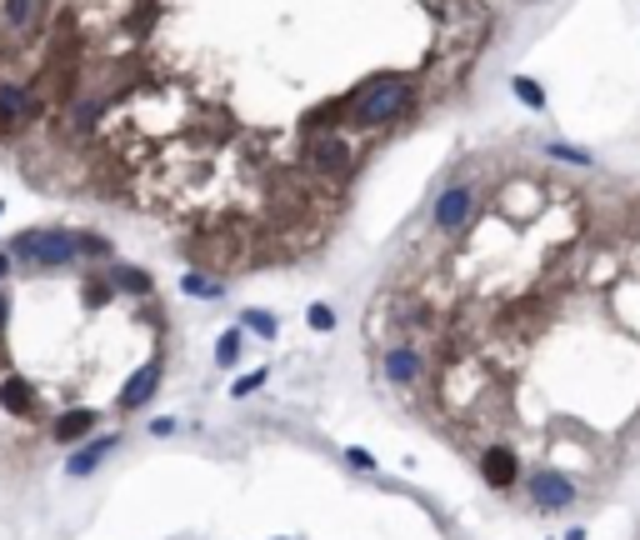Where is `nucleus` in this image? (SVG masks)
Returning a JSON list of instances; mask_svg holds the SVG:
<instances>
[{
	"mask_svg": "<svg viewBox=\"0 0 640 540\" xmlns=\"http://www.w3.org/2000/svg\"><path fill=\"white\" fill-rule=\"evenodd\" d=\"M5 256L21 260V265L35 270H60L80 260V236L76 230H21V236L5 246Z\"/></svg>",
	"mask_w": 640,
	"mask_h": 540,
	"instance_id": "1",
	"label": "nucleus"
},
{
	"mask_svg": "<svg viewBox=\"0 0 640 540\" xmlns=\"http://www.w3.org/2000/svg\"><path fill=\"white\" fill-rule=\"evenodd\" d=\"M405 106H411V86H405L401 76H380V80H370V86L360 90L356 120L360 126H385V120H395Z\"/></svg>",
	"mask_w": 640,
	"mask_h": 540,
	"instance_id": "2",
	"label": "nucleus"
},
{
	"mask_svg": "<svg viewBox=\"0 0 640 540\" xmlns=\"http://www.w3.org/2000/svg\"><path fill=\"white\" fill-rule=\"evenodd\" d=\"M525 496H531L541 510H565V506H575V486L561 476V470H545V465L525 476Z\"/></svg>",
	"mask_w": 640,
	"mask_h": 540,
	"instance_id": "3",
	"label": "nucleus"
},
{
	"mask_svg": "<svg viewBox=\"0 0 640 540\" xmlns=\"http://www.w3.org/2000/svg\"><path fill=\"white\" fill-rule=\"evenodd\" d=\"M470 210H476V191L470 185H445L435 195V226L441 230H460L470 220Z\"/></svg>",
	"mask_w": 640,
	"mask_h": 540,
	"instance_id": "4",
	"label": "nucleus"
},
{
	"mask_svg": "<svg viewBox=\"0 0 640 540\" xmlns=\"http://www.w3.org/2000/svg\"><path fill=\"white\" fill-rule=\"evenodd\" d=\"M480 476H486L490 490H510L521 486V455L510 451V445H490L486 455H480Z\"/></svg>",
	"mask_w": 640,
	"mask_h": 540,
	"instance_id": "5",
	"label": "nucleus"
},
{
	"mask_svg": "<svg viewBox=\"0 0 640 540\" xmlns=\"http://www.w3.org/2000/svg\"><path fill=\"white\" fill-rule=\"evenodd\" d=\"M161 390V360H151V366H141L131 380H125V390H120V411H141L145 400Z\"/></svg>",
	"mask_w": 640,
	"mask_h": 540,
	"instance_id": "6",
	"label": "nucleus"
},
{
	"mask_svg": "<svg viewBox=\"0 0 640 540\" xmlns=\"http://www.w3.org/2000/svg\"><path fill=\"white\" fill-rule=\"evenodd\" d=\"M116 445H120V435H96V441H86V445H80V451L66 461V476L80 480V476H90V470H100V461H106Z\"/></svg>",
	"mask_w": 640,
	"mask_h": 540,
	"instance_id": "7",
	"label": "nucleus"
},
{
	"mask_svg": "<svg viewBox=\"0 0 640 540\" xmlns=\"http://www.w3.org/2000/svg\"><path fill=\"white\" fill-rule=\"evenodd\" d=\"M0 411L31 421V415H35V390H31V380H21V376H5V380H0Z\"/></svg>",
	"mask_w": 640,
	"mask_h": 540,
	"instance_id": "8",
	"label": "nucleus"
},
{
	"mask_svg": "<svg viewBox=\"0 0 640 540\" xmlns=\"http://www.w3.org/2000/svg\"><path fill=\"white\" fill-rule=\"evenodd\" d=\"M96 421H100V415L80 405V411H66V415H60V421L51 425V435H55L60 445H76V441H86V435L96 431Z\"/></svg>",
	"mask_w": 640,
	"mask_h": 540,
	"instance_id": "9",
	"label": "nucleus"
},
{
	"mask_svg": "<svg viewBox=\"0 0 640 540\" xmlns=\"http://www.w3.org/2000/svg\"><path fill=\"white\" fill-rule=\"evenodd\" d=\"M415 376H421V356H415L411 346H391V350H385V380L411 386Z\"/></svg>",
	"mask_w": 640,
	"mask_h": 540,
	"instance_id": "10",
	"label": "nucleus"
},
{
	"mask_svg": "<svg viewBox=\"0 0 640 540\" xmlns=\"http://www.w3.org/2000/svg\"><path fill=\"white\" fill-rule=\"evenodd\" d=\"M315 165H326V171H346V165H350L346 141H340V135H320V141H315Z\"/></svg>",
	"mask_w": 640,
	"mask_h": 540,
	"instance_id": "11",
	"label": "nucleus"
},
{
	"mask_svg": "<svg viewBox=\"0 0 640 540\" xmlns=\"http://www.w3.org/2000/svg\"><path fill=\"white\" fill-rule=\"evenodd\" d=\"M240 346H246V331H240V325L220 331V340H216V366H220V370H230V366L240 360Z\"/></svg>",
	"mask_w": 640,
	"mask_h": 540,
	"instance_id": "12",
	"label": "nucleus"
},
{
	"mask_svg": "<svg viewBox=\"0 0 640 540\" xmlns=\"http://www.w3.org/2000/svg\"><path fill=\"white\" fill-rule=\"evenodd\" d=\"M110 285H116V291H131V295H145L151 291V275L135 270V265H116L110 270Z\"/></svg>",
	"mask_w": 640,
	"mask_h": 540,
	"instance_id": "13",
	"label": "nucleus"
},
{
	"mask_svg": "<svg viewBox=\"0 0 640 540\" xmlns=\"http://www.w3.org/2000/svg\"><path fill=\"white\" fill-rule=\"evenodd\" d=\"M236 325H240V331H255L261 340H275V335H281V325H275L271 311H240Z\"/></svg>",
	"mask_w": 640,
	"mask_h": 540,
	"instance_id": "14",
	"label": "nucleus"
},
{
	"mask_svg": "<svg viewBox=\"0 0 640 540\" xmlns=\"http://www.w3.org/2000/svg\"><path fill=\"white\" fill-rule=\"evenodd\" d=\"M25 110V90L15 86H0V126H11V120H21Z\"/></svg>",
	"mask_w": 640,
	"mask_h": 540,
	"instance_id": "15",
	"label": "nucleus"
},
{
	"mask_svg": "<svg viewBox=\"0 0 640 540\" xmlns=\"http://www.w3.org/2000/svg\"><path fill=\"white\" fill-rule=\"evenodd\" d=\"M35 21V0H5V25L11 31H25Z\"/></svg>",
	"mask_w": 640,
	"mask_h": 540,
	"instance_id": "16",
	"label": "nucleus"
},
{
	"mask_svg": "<svg viewBox=\"0 0 640 540\" xmlns=\"http://www.w3.org/2000/svg\"><path fill=\"white\" fill-rule=\"evenodd\" d=\"M510 90H515V96H521V100H525V106H531V110H545V90L535 86L531 76H515V80H510Z\"/></svg>",
	"mask_w": 640,
	"mask_h": 540,
	"instance_id": "17",
	"label": "nucleus"
},
{
	"mask_svg": "<svg viewBox=\"0 0 640 540\" xmlns=\"http://www.w3.org/2000/svg\"><path fill=\"white\" fill-rule=\"evenodd\" d=\"M181 285H185V295H196V301H220V285L206 281V275H196V270H190Z\"/></svg>",
	"mask_w": 640,
	"mask_h": 540,
	"instance_id": "18",
	"label": "nucleus"
},
{
	"mask_svg": "<svg viewBox=\"0 0 640 540\" xmlns=\"http://www.w3.org/2000/svg\"><path fill=\"white\" fill-rule=\"evenodd\" d=\"M265 380H271V370H250V376H240V380H236V386H230V396H236V400H240V396H250V390H261V386H265Z\"/></svg>",
	"mask_w": 640,
	"mask_h": 540,
	"instance_id": "19",
	"label": "nucleus"
},
{
	"mask_svg": "<svg viewBox=\"0 0 640 540\" xmlns=\"http://www.w3.org/2000/svg\"><path fill=\"white\" fill-rule=\"evenodd\" d=\"M305 321H311V331H336V311H330V305H311Z\"/></svg>",
	"mask_w": 640,
	"mask_h": 540,
	"instance_id": "20",
	"label": "nucleus"
},
{
	"mask_svg": "<svg viewBox=\"0 0 640 540\" xmlns=\"http://www.w3.org/2000/svg\"><path fill=\"white\" fill-rule=\"evenodd\" d=\"M110 281H86V305H110Z\"/></svg>",
	"mask_w": 640,
	"mask_h": 540,
	"instance_id": "21",
	"label": "nucleus"
},
{
	"mask_svg": "<svg viewBox=\"0 0 640 540\" xmlns=\"http://www.w3.org/2000/svg\"><path fill=\"white\" fill-rule=\"evenodd\" d=\"M346 465H356V470H376V455H370L366 445H350V451H346Z\"/></svg>",
	"mask_w": 640,
	"mask_h": 540,
	"instance_id": "22",
	"label": "nucleus"
},
{
	"mask_svg": "<svg viewBox=\"0 0 640 540\" xmlns=\"http://www.w3.org/2000/svg\"><path fill=\"white\" fill-rule=\"evenodd\" d=\"M80 256H110V246L100 236H80Z\"/></svg>",
	"mask_w": 640,
	"mask_h": 540,
	"instance_id": "23",
	"label": "nucleus"
},
{
	"mask_svg": "<svg viewBox=\"0 0 640 540\" xmlns=\"http://www.w3.org/2000/svg\"><path fill=\"white\" fill-rule=\"evenodd\" d=\"M151 435H155V441H165V435H175V421H171V415H161V421H151Z\"/></svg>",
	"mask_w": 640,
	"mask_h": 540,
	"instance_id": "24",
	"label": "nucleus"
},
{
	"mask_svg": "<svg viewBox=\"0 0 640 540\" xmlns=\"http://www.w3.org/2000/svg\"><path fill=\"white\" fill-rule=\"evenodd\" d=\"M5 321H11V301L0 295V331H5Z\"/></svg>",
	"mask_w": 640,
	"mask_h": 540,
	"instance_id": "25",
	"label": "nucleus"
},
{
	"mask_svg": "<svg viewBox=\"0 0 640 540\" xmlns=\"http://www.w3.org/2000/svg\"><path fill=\"white\" fill-rule=\"evenodd\" d=\"M11 265H15V260L5 256V250H0V281H5V275H11Z\"/></svg>",
	"mask_w": 640,
	"mask_h": 540,
	"instance_id": "26",
	"label": "nucleus"
},
{
	"mask_svg": "<svg viewBox=\"0 0 640 540\" xmlns=\"http://www.w3.org/2000/svg\"><path fill=\"white\" fill-rule=\"evenodd\" d=\"M565 540H586V530L575 526V530H565Z\"/></svg>",
	"mask_w": 640,
	"mask_h": 540,
	"instance_id": "27",
	"label": "nucleus"
},
{
	"mask_svg": "<svg viewBox=\"0 0 640 540\" xmlns=\"http://www.w3.org/2000/svg\"><path fill=\"white\" fill-rule=\"evenodd\" d=\"M0 210H5V206H0Z\"/></svg>",
	"mask_w": 640,
	"mask_h": 540,
	"instance_id": "28",
	"label": "nucleus"
}]
</instances>
